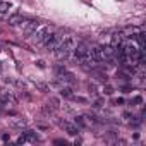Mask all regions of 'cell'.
<instances>
[{
  "label": "cell",
  "instance_id": "6da1fadb",
  "mask_svg": "<svg viewBox=\"0 0 146 146\" xmlns=\"http://www.w3.org/2000/svg\"><path fill=\"white\" fill-rule=\"evenodd\" d=\"M52 33H53V29H52L50 26L38 23V26H36V28H35V31L29 35V38H31L33 41H38V43L45 45V41H46V40L52 36Z\"/></svg>",
  "mask_w": 146,
  "mask_h": 146
},
{
  "label": "cell",
  "instance_id": "7a4b0ae2",
  "mask_svg": "<svg viewBox=\"0 0 146 146\" xmlns=\"http://www.w3.org/2000/svg\"><path fill=\"white\" fill-rule=\"evenodd\" d=\"M62 40H64V35L62 33H52V36L45 41V48L48 50V52H57L58 50V46H60V43H62Z\"/></svg>",
  "mask_w": 146,
  "mask_h": 146
},
{
  "label": "cell",
  "instance_id": "ba28073f",
  "mask_svg": "<svg viewBox=\"0 0 146 146\" xmlns=\"http://www.w3.org/2000/svg\"><path fill=\"white\" fill-rule=\"evenodd\" d=\"M11 9V4H7V2H0V12H7Z\"/></svg>",
  "mask_w": 146,
  "mask_h": 146
},
{
  "label": "cell",
  "instance_id": "8992f818",
  "mask_svg": "<svg viewBox=\"0 0 146 146\" xmlns=\"http://www.w3.org/2000/svg\"><path fill=\"white\" fill-rule=\"evenodd\" d=\"M26 21H24V17L23 16H19V14H16V16H11L9 17V24L11 26H19L21 24V28H23V24H24Z\"/></svg>",
  "mask_w": 146,
  "mask_h": 146
},
{
  "label": "cell",
  "instance_id": "3957f363",
  "mask_svg": "<svg viewBox=\"0 0 146 146\" xmlns=\"http://www.w3.org/2000/svg\"><path fill=\"white\" fill-rule=\"evenodd\" d=\"M36 141V132L35 131H24L23 136L17 139V143H33Z\"/></svg>",
  "mask_w": 146,
  "mask_h": 146
},
{
  "label": "cell",
  "instance_id": "277c9868",
  "mask_svg": "<svg viewBox=\"0 0 146 146\" xmlns=\"http://www.w3.org/2000/svg\"><path fill=\"white\" fill-rule=\"evenodd\" d=\"M60 127H64L65 129V132L67 134H70V136H76L78 132H79V129H78V125H74V124H70V122H60Z\"/></svg>",
  "mask_w": 146,
  "mask_h": 146
},
{
  "label": "cell",
  "instance_id": "52a82bcc",
  "mask_svg": "<svg viewBox=\"0 0 146 146\" xmlns=\"http://www.w3.org/2000/svg\"><path fill=\"white\" fill-rule=\"evenodd\" d=\"M36 26H38V21H28V23H24V24H23V29H24V33L29 36V35L35 31V28H36Z\"/></svg>",
  "mask_w": 146,
  "mask_h": 146
},
{
  "label": "cell",
  "instance_id": "9c48e42d",
  "mask_svg": "<svg viewBox=\"0 0 146 146\" xmlns=\"http://www.w3.org/2000/svg\"><path fill=\"white\" fill-rule=\"evenodd\" d=\"M12 125H16V127H24V125H26V120H14Z\"/></svg>",
  "mask_w": 146,
  "mask_h": 146
},
{
  "label": "cell",
  "instance_id": "5b68a950",
  "mask_svg": "<svg viewBox=\"0 0 146 146\" xmlns=\"http://www.w3.org/2000/svg\"><path fill=\"white\" fill-rule=\"evenodd\" d=\"M0 103H4V105H16V98L11 93H2V95H0Z\"/></svg>",
  "mask_w": 146,
  "mask_h": 146
},
{
  "label": "cell",
  "instance_id": "30bf717a",
  "mask_svg": "<svg viewBox=\"0 0 146 146\" xmlns=\"http://www.w3.org/2000/svg\"><path fill=\"white\" fill-rule=\"evenodd\" d=\"M60 93H62V96H67V98H72V93H70V90H67V88H65V90H62Z\"/></svg>",
  "mask_w": 146,
  "mask_h": 146
}]
</instances>
